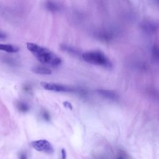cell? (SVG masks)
Returning a JSON list of instances; mask_svg holds the SVG:
<instances>
[{
  "instance_id": "obj_18",
  "label": "cell",
  "mask_w": 159,
  "mask_h": 159,
  "mask_svg": "<svg viewBox=\"0 0 159 159\" xmlns=\"http://www.w3.org/2000/svg\"><path fill=\"white\" fill-rule=\"evenodd\" d=\"M5 37V35H4L3 34H2V33L0 32V38H3V37Z\"/></svg>"
},
{
  "instance_id": "obj_6",
  "label": "cell",
  "mask_w": 159,
  "mask_h": 159,
  "mask_svg": "<svg viewBox=\"0 0 159 159\" xmlns=\"http://www.w3.org/2000/svg\"><path fill=\"white\" fill-rule=\"evenodd\" d=\"M142 29L147 33H153L157 29V25L153 22L145 21L141 24Z\"/></svg>"
},
{
  "instance_id": "obj_8",
  "label": "cell",
  "mask_w": 159,
  "mask_h": 159,
  "mask_svg": "<svg viewBox=\"0 0 159 159\" xmlns=\"http://www.w3.org/2000/svg\"><path fill=\"white\" fill-rule=\"evenodd\" d=\"M0 50L5 51L8 53H16L19 50L18 47L11 44L0 43Z\"/></svg>"
},
{
  "instance_id": "obj_1",
  "label": "cell",
  "mask_w": 159,
  "mask_h": 159,
  "mask_svg": "<svg viewBox=\"0 0 159 159\" xmlns=\"http://www.w3.org/2000/svg\"><path fill=\"white\" fill-rule=\"evenodd\" d=\"M27 48L42 63L53 67L61 63V59L50 50L32 42L26 43Z\"/></svg>"
},
{
  "instance_id": "obj_14",
  "label": "cell",
  "mask_w": 159,
  "mask_h": 159,
  "mask_svg": "<svg viewBox=\"0 0 159 159\" xmlns=\"http://www.w3.org/2000/svg\"><path fill=\"white\" fill-rule=\"evenodd\" d=\"M63 105L65 107H66V108H67V109H68L70 110H72L73 109L72 104L70 102H68V101H64L63 102Z\"/></svg>"
},
{
  "instance_id": "obj_10",
  "label": "cell",
  "mask_w": 159,
  "mask_h": 159,
  "mask_svg": "<svg viewBox=\"0 0 159 159\" xmlns=\"http://www.w3.org/2000/svg\"><path fill=\"white\" fill-rule=\"evenodd\" d=\"M61 49L65 52H68V53L70 54H73L75 55H77L79 54V52L78 51V50L74 48L73 47L67 45H61L60 47Z\"/></svg>"
},
{
  "instance_id": "obj_7",
  "label": "cell",
  "mask_w": 159,
  "mask_h": 159,
  "mask_svg": "<svg viewBox=\"0 0 159 159\" xmlns=\"http://www.w3.org/2000/svg\"><path fill=\"white\" fill-rule=\"evenodd\" d=\"M32 71L36 74L39 75H51L52 71L50 68L43 66H34L32 68Z\"/></svg>"
},
{
  "instance_id": "obj_11",
  "label": "cell",
  "mask_w": 159,
  "mask_h": 159,
  "mask_svg": "<svg viewBox=\"0 0 159 159\" xmlns=\"http://www.w3.org/2000/svg\"><path fill=\"white\" fill-rule=\"evenodd\" d=\"M16 106L18 110L22 112H26L29 110V105L23 101H18L16 104Z\"/></svg>"
},
{
  "instance_id": "obj_19",
  "label": "cell",
  "mask_w": 159,
  "mask_h": 159,
  "mask_svg": "<svg viewBox=\"0 0 159 159\" xmlns=\"http://www.w3.org/2000/svg\"><path fill=\"white\" fill-rule=\"evenodd\" d=\"M118 159H122V158H119Z\"/></svg>"
},
{
  "instance_id": "obj_5",
  "label": "cell",
  "mask_w": 159,
  "mask_h": 159,
  "mask_svg": "<svg viewBox=\"0 0 159 159\" xmlns=\"http://www.w3.org/2000/svg\"><path fill=\"white\" fill-rule=\"evenodd\" d=\"M97 92L100 96L107 99L117 100L119 98V96L117 95V94L116 92L111 90L98 89Z\"/></svg>"
},
{
  "instance_id": "obj_12",
  "label": "cell",
  "mask_w": 159,
  "mask_h": 159,
  "mask_svg": "<svg viewBox=\"0 0 159 159\" xmlns=\"http://www.w3.org/2000/svg\"><path fill=\"white\" fill-rule=\"evenodd\" d=\"M42 116L44 119V120H45L46 121H50V116L49 113L47 111H43L42 112Z\"/></svg>"
},
{
  "instance_id": "obj_13",
  "label": "cell",
  "mask_w": 159,
  "mask_h": 159,
  "mask_svg": "<svg viewBox=\"0 0 159 159\" xmlns=\"http://www.w3.org/2000/svg\"><path fill=\"white\" fill-rule=\"evenodd\" d=\"M152 53H153V57L158 60V49L157 46H153V48L152 49Z\"/></svg>"
},
{
  "instance_id": "obj_4",
  "label": "cell",
  "mask_w": 159,
  "mask_h": 159,
  "mask_svg": "<svg viewBox=\"0 0 159 159\" xmlns=\"http://www.w3.org/2000/svg\"><path fill=\"white\" fill-rule=\"evenodd\" d=\"M40 85L43 89L46 90L53 91L56 92H71L74 90L71 87L54 83H48L46 81H42L40 83Z\"/></svg>"
},
{
  "instance_id": "obj_15",
  "label": "cell",
  "mask_w": 159,
  "mask_h": 159,
  "mask_svg": "<svg viewBox=\"0 0 159 159\" xmlns=\"http://www.w3.org/2000/svg\"><path fill=\"white\" fill-rule=\"evenodd\" d=\"M19 159H27V155L26 152H22L19 155Z\"/></svg>"
},
{
  "instance_id": "obj_2",
  "label": "cell",
  "mask_w": 159,
  "mask_h": 159,
  "mask_svg": "<svg viewBox=\"0 0 159 159\" xmlns=\"http://www.w3.org/2000/svg\"><path fill=\"white\" fill-rule=\"evenodd\" d=\"M81 57L86 62L92 65L102 66L106 68H111L112 66V63L109 59L104 53L99 50L86 52L81 55Z\"/></svg>"
},
{
  "instance_id": "obj_16",
  "label": "cell",
  "mask_w": 159,
  "mask_h": 159,
  "mask_svg": "<svg viewBox=\"0 0 159 159\" xmlns=\"http://www.w3.org/2000/svg\"><path fill=\"white\" fill-rule=\"evenodd\" d=\"M61 159H66V152L65 149L62 148L61 150Z\"/></svg>"
},
{
  "instance_id": "obj_9",
  "label": "cell",
  "mask_w": 159,
  "mask_h": 159,
  "mask_svg": "<svg viewBox=\"0 0 159 159\" xmlns=\"http://www.w3.org/2000/svg\"><path fill=\"white\" fill-rule=\"evenodd\" d=\"M45 7L47 10L51 12H56L59 10L58 5L52 1H48L45 3Z\"/></svg>"
},
{
  "instance_id": "obj_3",
  "label": "cell",
  "mask_w": 159,
  "mask_h": 159,
  "mask_svg": "<svg viewBox=\"0 0 159 159\" xmlns=\"http://www.w3.org/2000/svg\"><path fill=\"white\" fill-rule=\"evenodd\" d=\"M31 146L37 151L42 152L47 154H52L54 152L52 145L47 140L41 139L31 142Z\"/></svg>"
},
{
  "instance_id": "obj_17",
  "label": "cell",
  "mask_w": 159,
  "mask_h": 159,
  "mask_svg": "<svg viewBox=\"0 0 159 159\" xmlns=\"http://www.w3.org/2000/svg\"><path fill=\"white\" fill-rule=\"evenodd\" d=\"M24 91H26V92H29V91H31V88H30V86H29V85H25V86H24Z\"/></svg>"
}]
</instances>
